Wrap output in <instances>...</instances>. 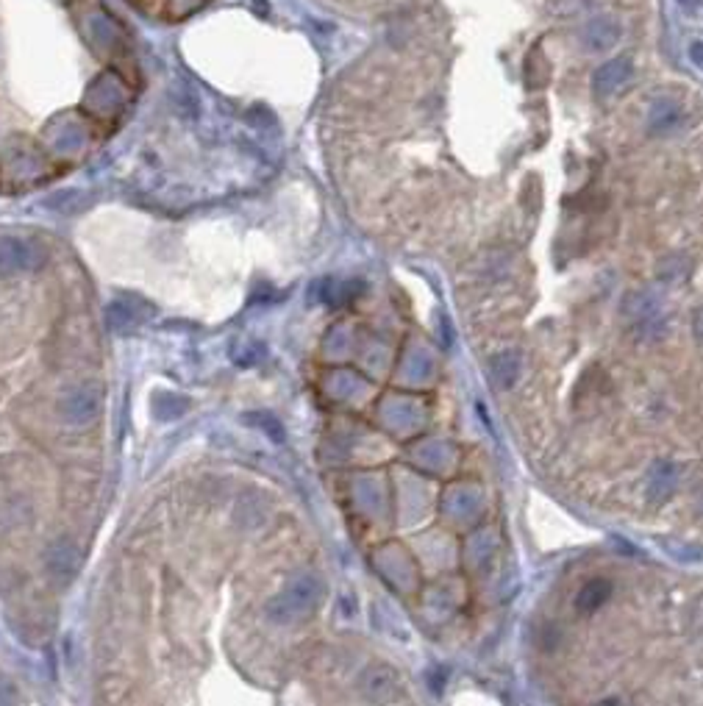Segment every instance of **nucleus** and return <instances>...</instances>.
Masks as SVG:
<instances>
[{
	"label": "nucleus",
	"instance_id": "obj_3",
	"mask_svg": "<svg viewBox=\"0 0 703 706\" xmlns=\"http://www.w3.org/2000/svg\"><path fill=\"white\" fill-rule=\"evenodd\" d=\"M42 253L19 237H0V278H12L19 273H31L39 268Z\"/></svg>",
	"mask_w": 703,
	"mask_h": 706
},
{
	"label": "nucleus",
	"instance_id": "obj_4",
	"mask_svg": "<svg viewBox=\"0 0 703 706\" xmlns=\"http://www.w3.org/2000/svg\"><path fill=\"white\" fill-rule=\"evenodd\" d=\"M631 73H634V67H631V62L629 58H612V62H606L604 67H598L595 70V75H592V89L598 92V95H612V92H617L622 84H626V81L631 78Z\"/></svg>",
	"mask_w": 703,
	"mask_h": 706
},
{
	"label": "nucleus",
	"instance_id": "obj_9",
	"mask_svg": "<svg viewBox=\"0 0 703 706\" xmlns=\"http://www.w3.org/2000/svg\"><path fill=\"white\" fill-rule=\"evenodd\" d=\"M690 62L703 73V43L700 39H695V43L690 45Z\"/></svg>",
	"mask_w": 703,
	"mask_h": 706
},
{
	"label": "nucleus",
	"instance_id": "obj_2",
	"mask_svg": "<svg viewBox=\"0 0 703 706\" xmlns=\"http://www.w3.org/2000/svg\"><path fill=\"white\" fill-rule=\"evenodd\" d=\"M100 403H104L100 387L78 384L58 398V417H62L67 426H75V429L87 426V423H92L100 415Z\"/></svg>",
	"mask_w": 703,
	"mask_h": 706
},
{
	"label": "nucleus",
	"instance_id": "obj_8",
	"mask_svg": "<svg viewBox=\"0 0 703 706\" xmlns=\"http://www.w3.org/2000/svg\"><path fill=\"white\" fill-rule=\"evenodd\" d=\"M609 595H612V584L604 581V578H598V581L584 584V590L578 593V601L576 603H578V609L587 615V612H595Z\"/></svg>",
	"mask_w": 703,
	"mask_h": 706
},
{
	"label": "nucleus",
	"instance_id": "obj_10",
	"mask_svg": "<svg viewBox=\"0 0 703 706\" xmlns=\"http://www.w3.org/2000/svg\"><path fill=\"white\" fill-rule=\"evenodd\" d=\"M676 4L684 9L687 14H692V17L695 14H703V0H676Z\"/></svg>",
	"mask_w": 703,
	"mask_h": 706
},
{
	"label": "nucleus",
	"instance_id": "obj_1",
	"mask_svg": "<svg viewBox=\"0 0 703 706\" xmlns=\"http://www.w3.org/2000/svg\"><path fill=\"white\" fill-rule=\"evenodd\" d=\"M320 595H323L320 581L314 576H300V578L290 581L287 587L267 603V617L275 623L304 620L306 615L314 612V607L320 603Z\"/></svg>",
	"mask_w": 703,
	"mask_h": 706
},
{
	"label": "nucleus",
	"instance_id": "obj_5",
	"mask_svg": "<svg viewBox=\"0 0 703 706\" xmlns=\"http://www.w3.org/2000/svg\"><path fill=\"white\" fill-rule=\"evenodd\" d=\"M617 39H620V26L612 17H595L584 28V45L590 50H609L617 45Z\"/></svg>",
	"mask_w": 703,
	"mask_h": 706
},
{
	"label": "nucleus",
	"instance_id": "obj_6",
	"mask_svg": "<svg viewBox=\"0 0 703 706\" xmlns=\"http://www.w3.org/2000/svg\"><path fill=\"white\" fill-rule=\"evenodd\" d=\"M681 123H684V109H681L676 100H670V97L659 100V104L648 114V126H651L653 134H668V131H673Z\"/></svg>",
	"mask_w": 703,
	"mask_h": 706
},
{
	"label": "nucleus",
	"instance_id": "obj_7",
	"mask_svg": "<svg viewBox=\"0 0 703 706\" xmlns=\"http://www.w3.org/2000/svg\"><path fill=\"white\" fill-rule=\"evenodd\" d=\"M78 568V554L73 551L70 542H58V546L50 548L48 554V570L58 578V581H70L73 573Z\"/></svg>",
	"mask_w": 703,
	"mask_h": 706
}]
</instances>
